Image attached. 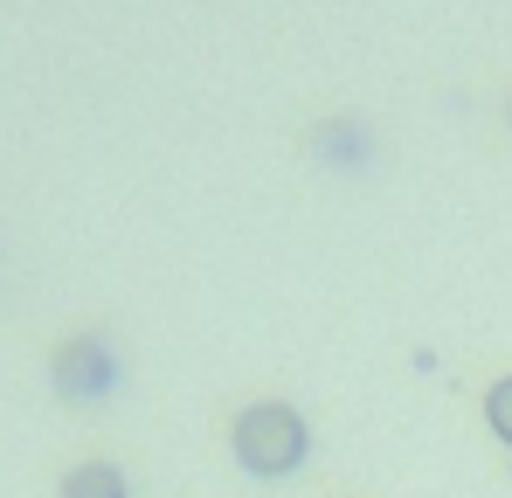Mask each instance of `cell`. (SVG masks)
<instances>
[{
    "label": "cell",
    "instance_id": "cell-1",
    "mask_svg": "<svg viewBox=\"0 0 512 498\" xmlns=\"http://www.w3.org/2000/svg\"><path fill=\"white\" fill-rule=\"evenodd\" d=\"M229 450L250 478H291L312 450V429L291 402H250V409L229 422Z\"/></svg>",
    "mask_w": 512,
    "mask_h": 498
},
{
    "label": "cell",
    "instance_id": "cell-3",
    "mask_svg": "<svg viewBox=\"0 0 512 498\" xmlns=\"http://www.w3.org/2000/svg\"><path fill=\"white\" fill-rule=\"evenodd\" d=\"M63 498H132V485H125L118 464H77L63 478Z\"/></svg>",
    "mask_w": 512,
    "mask_h": 498
},
{
    "label": "cell",
    "instance_id": "cell-2",
    "mask_svg": "<svg viewBox=\"0 0 512 498\" xmlns=\"http://www.w3.org/2000/svg\"><path fill=\"white\" fill-rule=\"evenodd\" d=\"M111 388H118V353L97 332H77L56 346V395L63 402H104Z\"/></svg>",
    "mask_w": 512,
    "mask_h": 498
},
{
    "label": "cell",
    "instance_id": "cell-5",
    "mask_svg": "<svg viewBox=\"0 0 512 498\" xmlns=\"http://www.w3.org/2000/svg\"><path fill=\"white\" fill-rule=\"evenodd\" d=\"M485 422H492V436H499V443L512 450V374L485 388Z\"/></svg>",
    "mask_w": 512,
    "mask_h": 498
},
{
    "label": "cell",
    "instance_id": "cell-4",
    "mask_svg": "<svg viewBox=\"0 0 512 498\" xmlns=\"http://www.w3.org/2000/svg\"><path fill=\"white\" fill-rule=\"evenodd\" d=\"M319 153H326V160L360 166V160H367V146H360V125H319Z\"/></svg>",
    "mask_w": 512,
    "mask_h": 498
}]
</instances>
